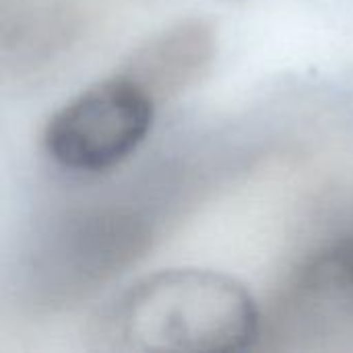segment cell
Masks as SVG:
<instances>
[{
	"label": "cell",
	"instance_id": "1",
	"mask_svg": "<svg viewBox=\"0 0 353 353\" xmlns=\"http://www.w3.org/2000/svg\"><path fill=\"white\" fill-rule=\"evenodd\" d=\"M120 350L234 353L261 341L263 312L234 277L209 269H163L132 283L108 319Z\"/></svg>",
	"mask_w": 353,
	"mask_h": 353
},
{
	"label": "cell",
	"instance_id": "2",
	"mask_svg": "<svg viewBox=\"0 0 353 353\" xmlns=\"http://www.w3.org/2000/svg\"><path fill=\"white\" fill-rule=\"evenodd\" d=\"M157 103L116 72L66 101L43 128V149L62 170L101 174L124 163L147 141Z\"/></svg>",
	"mask_w": 353,
	"mask_h": 353
},
{
	"label": "cell",
	"instance_id": "3",
	"mask_svg": "<svg viewBox=\"0 0 353 353\" xmlns=\"http://www.w3.org/2000/svg\"><path fill=\"white\" fill-rule=\"evenodd\" d=\"M261 339L273 350H353V236L308 254L281 283L263 314Z\"/></svg>",
	"mask_w": 353,
	"mask_h": 353
},
{
	"label": "cell",
	"instance_id": "4",
	"mask_svg": "<svg viewBox=\"0 0 353 353\" xmlns=\"http://www.w3.org/2000/svg\"><path fill=\"white\" fill-rule=\"evenodd\" d=\"M217 54L215 27L199 17L182 19L137 46L118 72L143 87L161 105L174 101L211 70Z\"/></svg>",
	"mask_w": 353,
	"mask_h": 353
}]
</instances>
